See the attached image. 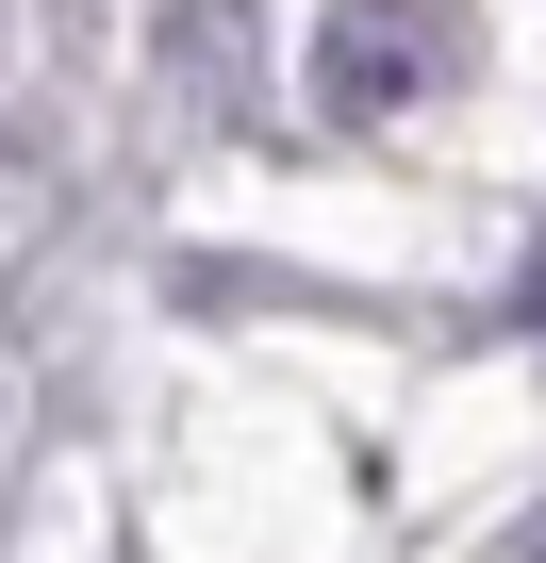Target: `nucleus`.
<instances>
[{
	"mask_svg": "<svg viewBox=\"0 0 546 563\" xmlns=\"http://www.w3.org/2000/svg\"><path fill=\"white\" fill-rule=\"evenodd\" d=\"M464 0H332V34H315V100L332 117H398L431 84H464Z\"/></svg>",
	"mask_w": 546,
	"mask_h": 563,
	"instance_id": "1",
	"label": "nucleus"
},
{
	"mask_svg": "<svg viewBox=\"0 0 546 563\" xmlns=\"http://www.w3.org/2000/svg\"><path fill=\"white\" fill-rule=\"evenodd\" d=\"M530 563H546V547H530Z\"/></svg>",
	"mask_w": 546,
	"mask_h": 563,
	"instance_id": "2",
	"label": "nucleus"
}]
</instances>
